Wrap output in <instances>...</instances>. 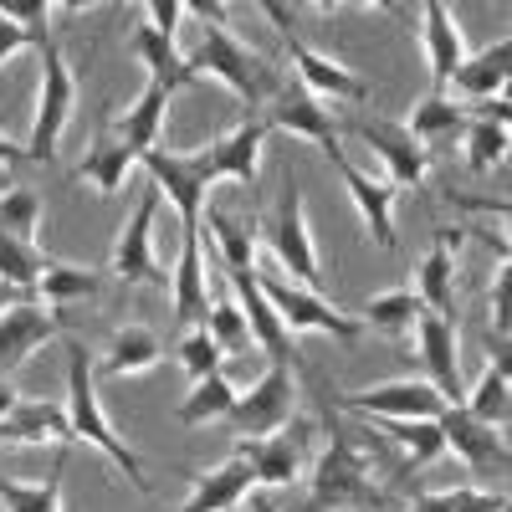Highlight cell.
I'll return each mask as SVG.
<instances>
[{
	"label": "cell",
	"mask_w": 512,
	"mask_h": 512,
	"mask_svg": "<svg viewBox=\"0 0 512 512\" xmlns=\"http://www.w3.org/2000/svg\"><path fill=\"white\" fill-rule=\"evenodd\" d=\"M159 333L154 328H144V323H128V328H118L113 333V354H108V364H103V374H139V369H149V364H159Z\"/></svg>",
	"instance_id": "836d02e7"
},
{
	"label": "cell",
	"mask_w": 512,
	"mask_h": 512,
	"mask_svg": "<svg viewBox=\"0 0 512 512\" xmlns=\"http://www.w3.org/2000/svg\"><path fill=\"white\" fill-rule=\"evenodd\" d=\"M338 134H354V139H364L379 159H384V169H390V185L395 190H405V185H420L425 180V149L405 134L400 123H379V118H359V123H338Z\"/></svg>",
	"instance_id": "4fadbf2b"
},
{
	"label": "cell",
	"mask_w": 512,
	"mask_h": 512,
	"mask_svg": "<svg viewBox=\"0 0 512 512\" xmlns=\"http://www.w3.org/2000/svg\"><path fill=\"white\" fill-rule=\"evenodd\" d=\"M251 487H256L251 466H246L241 456H231L226 466H210V472L195 482V497H190L180 512H236Z\"/></svg>",
	"instance_id": "d4e9b609"
},
{
	"label": "cell",
	"mask_w": 512,
	"mask_h": 512,
	"mask_svg": "<svg viewBox=\"0 0 512 512\" xmlns=\"http://www.w3.org/2000/svg\"><path fill=\"white\" fill-rule=\"evenodd\" d=\"M333 159V169H338V180L349 185V195H354V205H359V216H364V226H369V236L384 246V251H395V226H390V205H395V185L390 180H369L364 169L338 149V154H328Z\"/></svg>",
	"instance_id": "ac0fdd59"
},
{
	"label": "cell",
	"mask_w": 512,
	"mask_h": 512,
	"mask_svg": "<svg viewBox=\"0 0 512 512\" xmlns=\"http://www.w3.org/2000/svg\"><path fill=\"white\" fill-rule=\"evenodd\" d=\"M221 349H216V338H210L205 328H190L185 338H180V364H185V374H190V384H200V379H210V374H221Z\"/></svg>",
	"instance_id": "60d3db41"
},
{
	"label": "cell",
	"mask_w": 512,
	"mask_h": 512,
	"mask_svg": "<svg viewBox=\"0 0 512 512\" xmlns=\"http://www.w3.org/2000/svg\"><path fill=\"white\" fill-rule=\"evenodd\" d=\"M0 231L36 246V231H41V200H36L26 185H16V190L0 195Z\"/></svg>",
	"instance_id": "ab89813d"
},
{
	"label": "cell",
	"mask_w": 512,
	"mask_h": 512,
	"mask_svg": "<svg viewBox=\"0 0 512 512\" xmlns=\"http://www.w3.org/2000/svg\"><path fill=\"white\" fill-rule=\"evenodd\" d=\"M246 512H272V502H267V497H256V502H251Z\"/></svg>",
	"instance_id": "681fc988"
},
{
	"label": "cell",
	"mask_w": 512,
	"mask_h": 512,
	"mask_svg": "<svg viewBox=\"0 0 512 512\" xmlns=\"http://www.w3.org/2000/svg\"><path fill=\"white\" fill-rule=\"evenodd\" d=\"M420 297L410 292V287H400V292H379L374 303L364 308V318L359 323H369V328H379V333H390V338H400V333H410L415 323H420Z\"/></svg>",
	"instance_id": "8d00e7d4"
},
{
	"label": "cell",
	"mask_w": 512,
	"mask_h": 512,
	"mask_svg": "<svg viewBox=\"0 0 512 512\" xmlns=\"http://www.w3.org/2000/svg\"><path fill=\"white\" fill-rule=\"evenodd\" d=\"M41 272H47V256H41L31 241H16V236L0 231V282H11V287H21V292L36 297Z\"/></svg>",
	"instance_id": "74e56055"
},
{
	"label": "cell",
	"mask_w": 512,
	"mask_h": 512,
	"mask_svg": "<svg viewBox=\"0 0 512 512\" xmlns=\"http://www.w3.org/2000/svg\"><path fill=\"white\" fill-rule=\"evenodd\" d=\"M420 16H425V57H431V82H436V93H446L451 77H456V67L466 62L461 31H456V21H451V11L441 6V0L420 6Z\"/></svg>",
	"instance_id": "cb8c5ba5"
},
{
	"label": "cell",
	"mask_w": 512,
	"mask_h": 512,
	"mask_svg": "<svg viewBox=\"0 0 512 512\" xmlns=\"http://www.w3.org/2000/svg\"><path fill=\"white\" fill-rule=\"evenodd\" d=\"M134 57L149 67V82H164V88L169 93H180V88H190V67H185V57L175 52V41H169V36H159L149 21L134 31Z\"/></svg>",
	"instance_id": "f1b7e54d"
},
{
	"label": "cell",
	"mask_w": 512,
	"mask_h": 512,
	"mask_svg": "<svg viewBox=\"0 0 512 512\" xmlns=\"http://www.w3.org/2000/svg\"><path fill=\"white\" fill-rule=\"evenodd\" d=\"M272 128L262 123V113H246L231 134H221L216 144L205 149L210 180H236V185H256V154H262V139Z\"/></svg>",
	"instance_id": "e0dca14e"
},
{
	"label": "cell",
	"mask_w": 512,
	"mask_h": 512,
	"mask_svg": "<svg viewBox=\"0 0 512 512\" xmlns=\"http://www.w3.org/2000/svg\"><path fill=\"white\" fill-rule=\"evenodd\" d=\"M185 11L205 16V31H200V41H195V52L185 57L190 77H205V72L221 77L236 98H246V113L267 108V103L277 98V88L287 82V77L277 72V62L262 57V52H251L246 41H236V36L226 31V6H216V0H195V6H185Z\"/></svg>",
	"instance_id": "6da1fadb"
},
{
	"label": "cell",
	"mask_w": 512,
	"mask_h": 512,
	"mask_svg": "<svg viewBox=\"0 0 512 512\" xmlns=\"http://www.w3.org/2000/svg\"><path fill=\"white\" fill-rule=\"evenodd\" d=\"M16 303H31V292H21V287H11V282H0V313L16 308Z\"/></svg>",
	"instance_id": "bcb514c9"
},
{
	"label": "cell",
	"mask_w": 512,
	"mask_h": 512,
	"mask_svg": "<svg viewBox=\"0 0 512 512\" xmlns=\"http://www.w3.org/2000/svg\"><path fill=\"white\" fill-rule=\"evenodd\" d=\"M272 236V262L297 282V287H318V256H313V241H308V221H303V190H297L292 169H282V200H277V216L267 226Z\"/></svg>",
	"instance_id": "52a82bcc"
},
{
	"label": "cell",
	"mask_w": 512,
	"mask_h": 512,
	"mask_svg": "<svg viewBox=\"0 0 512 512\" xmlns=\"http://www.w3.org/2000/svg\"><path fill=\"white\" fill-rule=\"evenodd\" d=\"M466 410H472L482 425H492V431H507L512 420V395H507V354H492L487 374L477 379V390L461 400Z\"/></svg>",
	"instance_id": "f546056e"
},
{
	"label": "cell",
	"mask_w": 512,
	"mask_h": 512,
	"mask_svg": "<svg viewBox=\"0 0 512 512\" xmlns=\"http://www.w3.org/2000/svg\"><path fill=\"white\" fill-rule=\"evenodd\" d=\"M62 333V318H57V308H41L36 297L31 303H16V308H6L0 313V374H11L16 364H26L47 338H57Z\"/></svg>",
	"instance_id": "2e32d148"
},
{
	"label": "cell",
	"mask_w": 512,
	"mask_h": 512,
	"mask_svg": "<svg viewBox=\"0 0 512 512\" xmlns=\"http://www.w3.org/2000/svg\"><path fill=\"white\" fill-rule=\"evenodd\" d=\"M205 333L216 338V349H221V354H246V349H251V333H246V318H241V308H236V297H231L226 277H221V287H216V292H210V313H205Z\"/></svg>",
	"instance_id": "e575fe53"
},
{
	"label": "cell",
	"mask_w": 512,
	"mask_h": 512,
	"mask_svg": "<svg viewBox=\"0 0 512 512\" xmlns=\"http://www.w3.org/2000/svg\"><path fill=\"white\" fill-rule=\"evenodd\" d=\"M436 431H441V441L472 466V472H512V451H507V436L502 431H492V425H482L466 405H446L441 415H436Z\"/></svg>",
	"instance_id": "8fae6325"
},
{
	"label": "cell",
	"mask_w": 512,
	"mask_h": 512,
	"mask_svg": "<svg viewBox=\"0 0 512 512\" xmlns=\"http://www.w3.org/2000/svg\"><path fill=\"white\" fill-rule=\"evenodd\" d=\"M11 410H16V390H11V384H6V379H0V420H6Z\"/></svg>",
	"instance_id": "c3c4849f"
},
{
	"label": "cell",
	"mask_w": 512,
	"mask_h": 512,
	"mask_svg": "<svg viewBox=\"0 0 512 512\" xmlns=\"http://www.w3.org/2000/svg\"><path fill=\"white\" fill-rule=\"evenodd\" d=\"M507 98H492V103H477V118L466 128V164H472V175H487L492 164H502L507 154Z\"/></svg>",
	"instance_id": "484cf974"
},
{
	"label": "cell",
	"mask_w": 512,
	"mask_h": 512,
	"mask_svg": "<svg viewBox=\"0 0 512 512\" xmlns=\"http://www.w3.org/2000/svg\"><path fill=\"white\" fill-rule=\"evenodd\" d=\"M323 425H328V451L313 466V502H308V512H379L390 497L374 487L364 446L344 431V420H338L333 405L323 410Z\"/></svg>",
	"instance_id": "7a4b0ae2"
},
{
	"label": "cell",
	"mask_w": 512,
	"mask_h": 512,
	"mask_svg": "<svg viewBox=\"0 0 512 512\" xmlns=\"http://www.w3.org/2000/svg\"><path fill=\"white\" fill-rule=\"evenodd\" d=\"M236 395L241 390H231L226 384V374H210V379H200L195 390L180 400V425H200V420H226L231 415V405H236Z\"/></svg>",
	"instance_id": "f35d334b"
},
{
	"label": "cell",
	"mask_w": 512,
	"mask_h": 512,
	"mask_svg": "<svg viewBox=\"0 0 512 512\" xmlns=\"http://www.w3.org/2000/svg\"><path fill=\"white\" fill-rule=\"evenodd\" d=\"M175 323L190 333V328H205V313H210V287H205V256H200V231H185L180 241V262H175Z\"/></svg>",
	"instance_id": "44dd1931"
},
{
	"label": "cell",
	"mask_w": 512,
	"mask_h": 512,
	"mask_svg": "<svg viewBox=\"0 0 512 512\" xmlns=\"http://www.w3.org/2000/svg\"><path fill=\"white\" fill-rule=\"evenodd\" d=\"M62 472H67V446L52 466V477L36 482V487L0 472V502H6V512H62Z\"/></svg>",
	"instance_id": "d6a6232c"
},
{
	"label": "cell",
	"mask_w": 512,
	"mask_h": 512,
	"mask_svg": "<svg viewBox=\"0 0 512 512\" xmlns=\"http://www.w3.org/2000/svg\"><path fill=\"white\" fill-rule=\"evenodd\" d=\"M384 436L405 451V472H420V466H431L446 451L436 420H384Z\"/></svg>",
	"instance_id": "d590c367"
},
{
	"label": "cell",
	"mask_w": 512,
	"mask_h": 512,
	"mask_svg": "<svg viewBox=\"0 0 512 512\" xmlns=\"http://www.w3.org/2000/svg\"><path fill=\"white\" fill-rule=\"evenodd\" d=\"M41 88H36V123H31V139H26V159L31 164H52L57 159V139L72 118V103H77V82L67 72V57L62 47L47 36L41 41Z\"/></svg>",
	"instance_id": "277c9868"
},
{
	"label": "cell",
	"mask_w": 512,
	"mask_h": 512,
	"mask_svg": "<svg viewBox=\"0 0 512 512\" xmlns=\"http://www.w3.org/2000/svg\"><path fill=\"white\" fill-rule=\"evenodd\" d=\"M287 36V57L297 62V82L313 93V98H344V103H369V82L364 77H354L349 67H338V62H328L323 52H313V47H303L297 41V31H282Z\"/></svg>",
	"instance_id": "d6986e66"
},
{
	"label": "cell",
	"mask_w": 512,
	"mask_h": 512,
	"mask_svg": "<svg viewBox=\"0 0 512 512\" xmlns=\"http://www.w3.org/2000/svg\"><path fill=\"white\" fill-rule=\"evenodd\" d=\"M507 72H512V41L502 36V41H492L487 52L466 57V62L456 67L451 88H456L461 98H472V103H492V98H502V88H507Z\"/></svg>",
	"instance_id": "603a6c76"
},
{
	"label": "cell",
	"mask_w": 512,
	"mask_h": 512,
	"mask_svg": "<svg viewBox=\"0 0 512 512\" xmlns=\"http://www.w3.org/2000/svg\"><path fill=\"white\" fill-rule=\"evenodd\" d=\"M272 512H277V507H272Z\"/></svg>",
	"instance_id": "f907efd6"
},
{
	"label": "cell",
	"mask_w": 512,
	"mask_h": 512,
	"mask_svg": "<svg viewBox=\"0 0 512 512\" xmlns=\"http://www.w3.org/2000/svg\"><path fill=\"white\" fill-rule=\"evenodd\" d=\"M405 134L425 149V144H436V139H461L466 134V108L461 103H451L446 93H431L415 113H410V128Z\"/></svg>",
	"instance_id": "4dcf8cb0"
},
{
	"label": "cell",
	"mask_w": 512,
	"mask_h": 512,
	"mask_svg": "<svg viewBox=\"0 0 512 512\" xmlns=\"http://www.w3.org/2000/svg\"><path fill=\"white\" fill-rule=\"evenodd\" d=\"M21 47H41V41H36L31 31H21L16 21H6V16H0V62H6V57H16Z\"/></svg>",
	"instance_id": "f6af8a7d"
},
{
	"label": "cell",
	"mask_w": 512,
	"mask_h": 512,
	"mask_svg": "<svg viewBox=\"0 0 512 512\" xmlns=\"http://www.w3.org/2000/svg\"><path fill=\"white\" fill-rule=\"evenodd\" d=\"M456 241H461V231L436 236V246L425 251V262H420V287H415L420 308L441 313V318H456V308H451V251H456Z\"/></svg>",
	"instance_id": "83f0119b"
},
{
	"label": "cell",
	"mask_w": 512,
	"mask_h": 512,
	"mask_svg": "<svg viewBox=\"0 0 512 512\" xmlns=\"http://www.w3.org/2000/svg\"><path fill=\"white\" fill-rule=\"evenodd\" d=\"M103 292V277L93 267H72V262H47L36 282V303L47 308H62V303H77V297H98Z\"/></svg>",
	"instance_id": "1f68e13d"
},
{
	"label": "cell",
	"mask_w": 512,
	"mask_h": 512,
	"mask_svg": "<svg viewBox=\"0 0 512 512\" xmlns=\"http://www.w3.org/2000/svg\"><path fill=\"white\" fill-rule=\"evenodd\" d=\"M67 420H72V441H93L113 466H123L128 482H134L139 492H149V482L139 472V456L108 431V415H103V405L93 395V359H88L82 344H67Z\"/></svg>",
	"instance_id": "3957f363"
},
{
	"label": "cell",
	"mask_w": 512,
	"mask_h": 512,
	"mask_svg": "<svg viewBox=\"0 0 512 512\" xmlns=\"http://www.w3.org/2000/svg\"><path fill=\"white\" fill-rule=\"evenodd\" d=\"M134 164H139V154L113 134V128H108V113H103V118H98V139H93V149L82 154V164H77V180L98 185L103 195H118Z\"/></svg>",
	"instance_id": "7402d4cb"
},
{
	"label": "cell",
	"mask_w": 512,
	"mask_h": 512,
	"mask_svg": "<svg viewBox=\"0 0 512 512\" xmlns=\"http://www.w3.org/2000/svg\"><path fill=\"white\" fill-rule=\"evenodd\" d=\"M262 123H267V128H287V134H303V139L323 144V154H338V149H344V144H338V123L328 118V108H323L297 77L277 88V98L267 103Z\"/></svg>",
	"instance_id": "7c38bea8"
},
{
	"label": "cell",
	"mask_w": 512,
	"mask_h": 512,
	"mask_svg": "<svg viewBox=\"0 0 512 512\" xmlns=\"http://www.w3.org/2000/svg\"><path fill=\"white\" fill-rule=\"evenodd\" d=\"M344 410L379 415V420H436L446 410V400L431 390V379H390V384H379V390L349 395Z\"/></svg>",
	"instance_id": "5bb4252c"
},
{
	"label": "cell",
	"mask_w": 512,
	"mask_h": 512,
	"mask_svg": "<svg viewBox=\"0 0 512 512\" xmlns=\"http://www.w3.org/2000/svg\"><path fill=\"white\" fill-rule=\"evenodd\" d=\"M159 190L149 185L134 205L128 226L118 231V246H113V277L128 287V282H149V287H164V267L154 262V216H159Z\"/></svg>",
	"instance_id": "30bf717a"
},
{
	"label": "cell",
	"mask_w": 512,
	"mask_h": 512,
	"mask_svg": "<svg viewBox=\"0 0 512 512\" xmlns=\"http://www.w3.org/2000/svg\"><path fill=\"white\" fill-rule=\"evenodd\" d=\"M0 446H72V420L52 400H16L0 420Z\"/></svg>",
	"instance_id": "ffe728a7"
},
{
	"label": "cell",
	"mask_w": 512,
	"mask_h": 512,
	"mask_svg": "<svg viewBox=\"0 0 512 512\" xmlns=\"http://www.w3.org/2000/svg\"><path fill=\"white\" fill-rule=\"evenodd\" d=\"M466 492L472 487H456V492H425L410 502V512H461L466 507Z\"/></svg>",
	"instance_id": "ee69618b"
},
{
	"label": "cell",
	"mask_w": 512,
	"mask_h": 512,
	"mask_svg": "<svg viewBox=\"0 0 512 512\" xmlns=\"http://www.w3.org/2000/svg\"><path fill=\"white\" fill-rule=\"evenodd\" d=\"M16 159H26V149H21V144H11L6 134H0V164H16Z\"/></svg>",
	"instance_id": "7dc6e473"
},
{
	"label": "cell",
	"mask_w": 512,
	"mask_h": 512,
	"mask_svg": "<svg viewBox=\"0 0 512 512\" xmlns=\"http://www.w3.org/2000/svg\"><path fill=\"white\" fill-rule=\"evenodd\" d=\"M256 287H262V297H267V303L277 308L282 328H303V333H333V338H359V333H364V323H359V318H349V313L328 308L318 292L297 287V282H287V277H277V272H262V267H256Z\"/></svg>",
	"instance_id": "5b68a950"
},
{
	"label": "cell",
	"mask_w": 512,
	"mask_h": 512,
	"mask_svg": "<svg viewBox=\"0 0 512 512\" xmlns=\"http://www.w3.org/2000/svg\"><path fill=\"white\" fill-rule=\"evenodd\" d=\"M292 395H297V390H292V369L272 364L246 395H236L226 425L236 431V441H262V436L282 431V425L292 420Z\"/></svg>",
	"instance_id": "ba28073f"
},
{
	"label": "cell",
	"mask_w": 512,
	"mask_h": 512,
	"mask_svg": "<svg viewBox=\"0 0 512 512\" xmlns=\"http://www.w3.org/2000/svg\"><path fill=\"white\" fill-rule=\"evenodd\" d=\"M0 16L16 21L21 31H31L36 41H47V36H52V31H47V16H52L47 0H0Z\"/></svg>",
	"instance_id": "b9f144b4"
},
{
	"label": "cell",
	"mask_w": 512,
	"mask_h": 512,
	"mask_svg": "<svg viewBox=\"0 0 512 512\" xmlns=\"http://www.w3.org/2000/svg\"><path fill=\"white\" fill-rule=\"evenodd\" d=\"M180 16H185V0H149V26H154L159 36H169V41H175V31H180Z\"/></svg>",
	"instance_id": "7bdbcfd3"
},
{
	"label": "cell",
	"mask_w": 512,
	"mask_h": 512,
	"mask_svg": "<svg viewBox=\"0 0 512 512\" xmlns=\"http://www.w3.org/2000/svg\"><path fill=\"white\" fill-rule=\"evenodd\" d=\"M308 436H313L308 420H287L282 431H272V436H262V441H236V456L251 466L256 487H292L297 477H303Z\"/></svg>",
	"instance_id": "9c48e42d"
},
{
	"label": "cell",
	"mask_w": 512,
	"mask_h": 512,
	"mask_svg": "<svg viewBox=\"0 0 512 512\" xmlns=\"http://www.w3.org/2000/svg\"><path fill=\"white\" fill-rule=\"evenodd\" d=\"M415 338H420V359H425V374H431V390L446 405H461L466 400V384H461V364H456V318L420 313Z\"/></svg>",
	"instance_id": "9a60e30c"
},
{
	"label": "cell",
	"mask_w": 512,
	"mask_h": 512,
	"mask_svg": "<svg viewBox=\"0 0 512 512\" xmlns=\"http://www.w3.org/2000/svg\"><path fill=\"white\" fill-rule=\"evenodd\" d=\"M169 98H175V93H169L164 82H149L144 98L128 108L123 118L108 113V128H113V134L134 149V154H149V149H159V123H164V103H169Z\"/></svg>",
	"instance_id": "4316f807"
},
{
	"label": "cell",
	"mask_w": 512,
	"mask_h": 512,
	"mask_svg": "<svg viewBox=\"0 0 512 512\" xmlns=\"http://www.w3.org/2000/svg\"><path fill=\"white\" fill-rule=\"evenodd\" d=\"M139 164H144L149 185H154L159 195L175 200V210H180V231H200V205H205V190L216 185V180H210L205 154H169V149H149V154H139Z\"/></svg>",
	"instance_id": "8992f818"
}]
</instances>
